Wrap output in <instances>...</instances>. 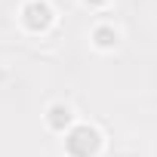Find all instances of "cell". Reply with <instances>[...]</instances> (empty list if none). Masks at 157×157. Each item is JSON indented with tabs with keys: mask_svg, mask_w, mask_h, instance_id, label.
Listing matches in <instances>:
<instances>
[{
	"mask_svg": "<svg viewBox=\"0 0 157 157\" xmlns=\"http://www.w3.org/2000/svg\"><path fill=\"white\" fill-rule=\"evenodd\" d=\"M65 145H68V157H96V151L102 148V136L90 123H74L71 132L65 136Z\"/></svg>",
	"mask_w": 157,
	"mask_h": 157,
	"instance_id": "6da1fadb",
	"label": "cell"
},
{
	"mask_svg": "<svg viewBox=\"0 0 157 157\" xmlns=\"http://www.w3.org/2000/svg\"><path fill=\"white\" fill-rule=\"evenodd\" d=\"M22 22L28 31H46L52 25V6L46 0H28L22 6Z\"/></svg>",
	"mask_w": 157,
	"mask_h": 157,
	"instance_id": "7a4b0ae2",
	"label": "cell"
},
{
	"mask_svg": "<svg viewBox=\"0 0 157 157\" xmlns=\"http://www.w3.org/2000/svg\"><path fill=\"white\" fill-rule=\"evenodd\" d=\"M43 123H46V129H52V132H59V136H68L71 126L77 123V120H74V108L65 105V102H52V105L46 108V114H43Z\"/></svg>",
	"mask_w": 157,
	"mask_h": 157,
	"instance_id": "3957f363",
	"label": "cell"
},
{
	"mask_svg": "<svg viewBox=\"0 0 157 157\" xmlns=\"http://www.w3.org/2000/svg\"><path fill=\"white\" fill-rule=\"evenodd\" d=\"M90 40H93V46H96V49L108 52V49H114V46L120 43V31H117L114 25H96V28H93V34H90Z\"/></svg>",
	"mask_w": 157,
	"mask_h": 157,
	"instance_id": "277c9868",
	"label": "cell"
}]
</instances>
